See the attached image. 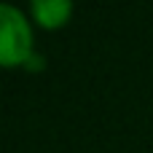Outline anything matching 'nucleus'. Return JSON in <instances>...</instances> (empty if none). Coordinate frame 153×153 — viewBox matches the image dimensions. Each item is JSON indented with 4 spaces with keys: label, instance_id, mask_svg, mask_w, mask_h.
<instances>
[{
    "label": "nucleus",
    "instance_id": "obj_1",
    "mask_svg": "<svg viewBox=\"0 0 153 153\" xmlns=\"http://www.w3.org/2000/svg\"><path fill=\"white\" fill-rule=\"evenodd\" d=\"M32 54H35V38L24 11L11 3H0V65L24 67Z\"/></svg>",
    "mask_w": 153,
    "mask_h": 153
},
{
    "label": "nucleus",
    "instance_id": "obj_2",
    "mask_svg": "<svg viewBox=\"0 0 153 153\" xmlns=\"http://www.w3.org/2000/svg\"><path fill=\"white\" fill-rule=\"evenodd\" d=\"M75 5L70 0H32L30 16L40 30H59L70 22Z\"/></svg>",
    "mask_w": 153,
    "mask_h": 153
},
{
    "label": "nucleus",
    "instance_id": "obj_3",
    "mask_svg": "<svg viewBox=\"0 0 153 153\" xmlns=\"http://www.w3.org/2000/svg\"><path fill=\"white\" fill-rule=\"evenodd\" d=\"M43 67H46V56L38 54V51H35V54L30 56V62L24 65V70H30V73H38V70H43Z\"/></svg>",
    "mask_w": 153,
    "mask_h": 153
}]
</instances>
